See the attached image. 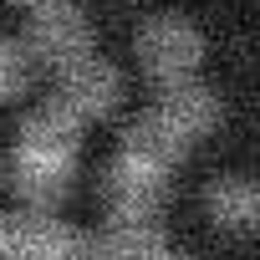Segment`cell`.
<instances>
[{"mask_svg":"<svg viewBox=\"0 0 260 260\" xmlns=\"http://www.w3.org/2000/svg\"><path fill=\"white\" fill-rule=\"evenodd\" d=\"M219 117V102L204 92V87H174L133 133L117 148L112 169H107V199L112 209H153L158 194H164V179L169 169L179 164V153L209 133V122Z\"/></svg>","mask_w":260,"mask_h":260,"instance_id":"obj_1","label":"cell"},{"mask_svg":"<svg viewBox=\"0 0 260 260\" xmlns=\"http://www.w3.org/2000/svg\"><path fill=\"white\" fill-rule=\"evenodd\" d=\"M77 117H67L61 107H46L36 112L21 138H16V179L26 194H56L72 174V158H77Z\"/></svg>","mask_w":260,"mask_h":260,"instance_id":"obj_2","label":"cell"},{"mask_svg":"<svg viewBox=\"0 0 260 260\" xmlns=\"http://www.w3.org/2000/svg\"><path fill=\"white\" fill-rule=\"evenodd\" d=\"M0 260H97V245L56 219H0Z\"/></svg>","mask_w":260,"mask_h":260,"instance_id":"obj_3","label":"cell"},{"mask_svg":"<svg viewBox=\"0 0 260 260\" xmlns=\"http://www.w3.org/2000/svg\"><path fill=\"white\" fill-rule=\"evenodd\" d=\"M138 56L143 67L158 77V82H184L199 61V31L184 21V16H153L143 31H138Z\"/></svg>","mask_w":260,"mask_h":260,"instance_id":"obj_4","label":"cell"},{"mask_svg":"<svg viewBox=\"0 0 260 260\" xmlns=\"http://www.w3.org/2000/svg\"><path fill=\"white\" fill-rule=\"evenodd\" d=\"M31 46L56 67H77L92 56V36H87V21L67 6V0H46V6H36V31H31Z\"/></svg>","mask_w":260,"mask_h":260,"instance_id":"obj_5","label":"cell"},{"mask_svg":"<svg viewBox=\"0 0 260 260\" xmlns=\"http://www.w3.org/2000/svg\"><path fill=\"white\" fill-rule=\"evenodd\" d=\"M112 97H117V72H112L107 61L87 56V61H77V67H67V72H61V92L51 97V107H61L67 117L87 122V117H92V112H102Z\"/></svg>","mask_w":260,"mask_h":260,"instance_id":"obj_6","label":"cell"},{"mask_svg":"<svg viewBox=\"0 0 260 260\" xmlns=\"http://www.w3.org/2000/svg\"><path fill=\"white\" fill-rule=\"evenodd\" d=\"M107 260H179L153 219V209H112Z\"/></svg>","mask_w":260,"mask_h":260,"instance_id":"obj_7","label":"cell"},{"mask_svg":"<svg viewBox=\"0 0 260 260\" xmlns=\"http://www.w3.org/2000/svg\"><path fill=\"white\" fill-rule=\"evenodd\" d=\"M209 209H214V219H219V224L245 230V224L255 219V189H250L245 179H224V184L209 194Z\"/></svg>","mask_w":260,"mask_h":260,"instance_id":"obj_8","label":"cell"},{"mask_svg":"<svg viewBox=\"0 0 260 260\" xmlns=\"http://www.w3.org/2000/svg\"><path fill=\"white\" fill-rule=\"evenodd\" d=\"M21 72H26V61H21V51H16V46H6V41H0V97H11V92L21 87Z\"/></svg>","mask_w":260,"mask_h":260,"instance_id":"obj_9","label":"cell"},{"mask_svg":"<svg viewBox=\"0 0 260 260\" xmlns=\"http://www.w3.org/2000/svg\"><path fill=\"white\" fill-rule=\"evenodd\" d=\"M26 6H31V11H36V6H46V0H26Z\"/></svg>","mask_w":260,"mask_h":260,"instance_id":"obj_10","label":"cell"}]
</instances>
